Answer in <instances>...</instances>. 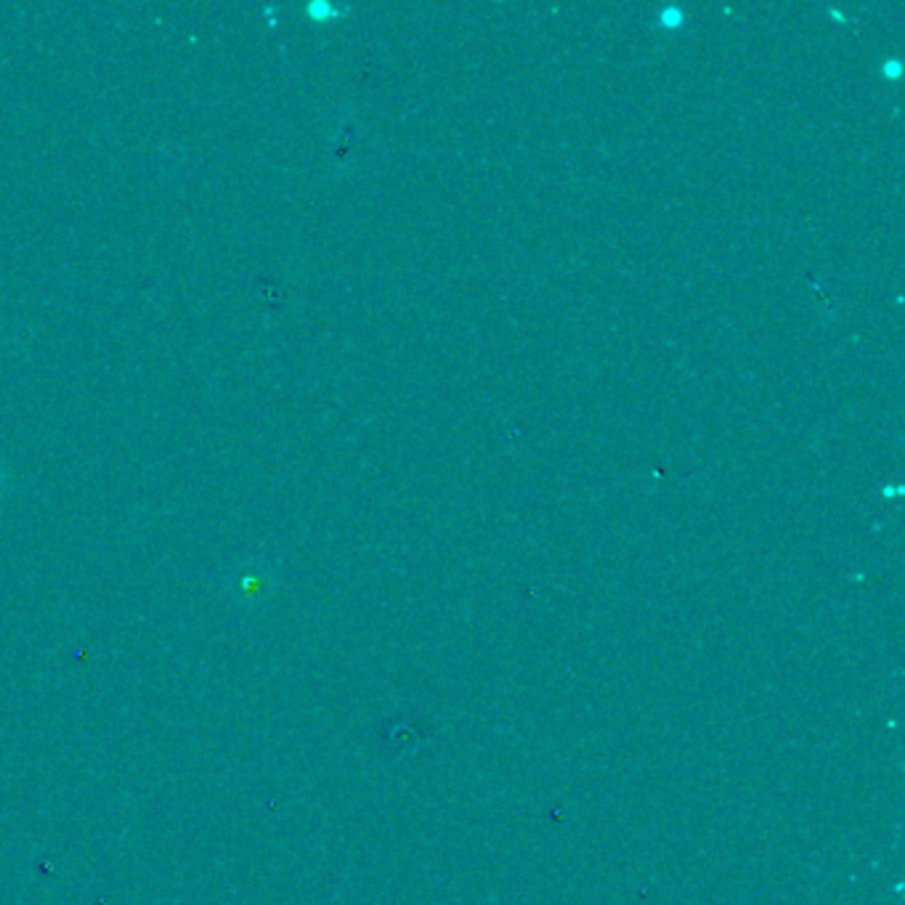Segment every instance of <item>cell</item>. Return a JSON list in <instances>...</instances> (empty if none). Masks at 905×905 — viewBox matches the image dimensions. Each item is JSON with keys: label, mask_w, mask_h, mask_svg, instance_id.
<instances>
[{"label": "cell", "mask_w": 905, "mask_h": 905, "mask_svg": "<svg viewBox=\"0 0 905 905\" xmlns=\"http://www.w3.org/2000/svg\"><path fill=\"white\" fill-rule=\"evenodd\" d=\"M260 589H264V579H260V574L258 576H242L239 579V593L245 595H255V593H260Z\"/></svg>", "instance_id": "6da1fadb"}]
</instances>
